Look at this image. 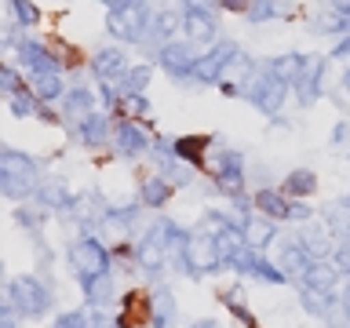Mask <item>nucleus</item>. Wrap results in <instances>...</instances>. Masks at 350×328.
<instances>
[{
	"mask_svg": "<svg viewBox=\"0 0 350 328\" xmlns=\"http://www.w3.org/2000/svg\"><path fill=\"white\" fill-rule=\"evenodd\" d=\"M135 251H139V262H142V266H146V270H157L161 262H164V256H168V251H164V248H161V245H157V241H153V237H142Z\"/></svg>",
	"mask_w": 350,
	"mask_h": 328,
	"instance_id": "nucleus-37",
	"label": "nucleus"
},
{
	"mask_svg": "<svg viewBox=\"0 0 350 328\" xmlns=\"http://www.w3.org/2000/svg\"><path fill=\"white\" fill-rule=\"evenodd\" d=\"M183 29H186V37H190V44H204V48L219 44V26H215V15H212V11H193V8H186Z\"/></svg>",
	"mask_w": 350,
	"mask_h": 328,
	"instance_id": "nucleus-12",
	"label": "nucleus"
},
{
	"mask_svg": "<svg viewBox=\"0 0 350 328\" xmlns=\"http://www.w3.org/2000/svg\"><path fill=\"white\" fill-rule=\"evenodd\" d=\"M0 193H4L8 201H22V197L37 193V186H29V182H18V179H4V175H0Z\"/></svg>",
	"mask_w": 350,
	"mask_h": 328,
	"instance_id": "nucleus-44",
	"label": "nucleus"
},
{
	"mask_svg": "<svg viewBox=\"0 0 350 328\" xmlns=\"http://www.w3.org/2000/svg\"><path fill=\"white\" fill-rule=\"evenodd\" d=\"M62 113L70 120H77V124H81L84 117L98 113V109H95V92H92V87H70L66 98H62Z\"/></svg>",
	"mask_w": 350,
	"mask_h": 328,
	"instance_id": "nucleus-24",
	"label": "nucleus"
},
{
	"mask_svg": "<svg viewBox=\"0 0 350 328\" xmlns=\"http://www.w3.org/2000/svg\"><path fill=\"white\" fill-rule=\"evenodd\" d=\"M37 201L48 208V212H66V208L73 204V193H70V186H66V179L51 175V179H44L37 186Z\"/></svg>",
	"mask_w": 350,
	"mask_h": 328,
	"instance_id": "nucleus-22",
	"label": "nucleus"
},
{
	"mask_svg": "<svg viewBox=\"0 0 350 328\" xmlns=\"http://www.w3.org/2000/svg\"><path fill=\"white\" fill-rule=\"evenodd\" d=\"M317 190V175L310 172V168H295V172H288L284 175V197H310Z\"/></svg>",
	"mask_w": 350,
	"mask_h": 328,
	"instance_id": "nucleus-29",
	"label": "nucleus"
},
{
	"mask_svg": "<svg viewBox=\"0 0 350 328\" xmlns=\"http://www.w3.org/2000/svg\"><path fill=\"white\" fill-rule=\"evenodd\" d=\"M237 44L234 40H219L212 44L204 55H201V62H197V70H193V84H219L223 81V73H226V66L237 59Z\"/></svg>",
	"mask_w": 350,
	"mask_h": 328,
	"instance_id": "nucleus-7",
	"label": "nucleus"
},
{
	"mask_svg": "<svg viewBox=\"0 0 350 328\" xmlns=\"http://www.w3.org/2000/svg\"><path fill=\"white\" fill-rule=\"evenodd\" d=\"M332 59H350V37H343V40L332 48Z\"/></svg>",
	"mask_w": 350,
	"mask_h": 328,
	"instance_id": "nucleus-51",
	"label": "nucleus"
},
{
	"mask_svg": "<svg viewBox=\"0 0 350 328\" xmlns=\"http://www.w3.org/2000/svg\"><path fill=\"white\" fill-rule=\"evenodd\" d=\"M190 328H219V325H215V321H212V317H204V321H193V325H190Z\"/></svg>",
	"mask_w": 350,
	"mask_h": 328,
	"instance_id": "nucleus-54",
	"label": "nucleus"
},
{
	"mask_svg": "<svg viewBox=\"0 0 350 328\" xmlns=\"http://www.w3.org/2000/svg\"><path fill=\"white\" fill-rule=\"evenodd\" d=\"M267 70H270L273 81H281L284 87H295V84H299V77L306 73V55L284 51V55H278V59L267 62Z\"/></svg>",
	"mask_w": 350,
	"mask_h": 328,
	"instance_id": "nucleus-16",
	"label": "nucleus"
},
{
	"mask_svg": "<svg viewBox=\"0 0 350 328\" xmlns=\"http://www.w3.org/2000/svg\"><path fill=\"white\" fill-rule=\"evenodd\" d=\"M241 234H245V245H248V248L262 251L267 245H273V241H278V223L256 212V215H248L245 223H241Z\"/></svg>",
	"mask_w": 350,
	"mask_h": 328,
	"instance_id": "nucleus-17",
	"label": "nucleus"
},
{
	"mask_svg": "<svg viewBox=\"0 0 350 328\" xmlns=\"http://www.w3.org/2000/svg\"><path fill=\"white\" fill-rule=\"evenodd\" d=\"M339 310H343V317L350 321V288H347V295H343V299H339Z\"/></svg>",
	"mask_w": 350,
	"mask_h": 328,
	"instance_id": "nucleus-53",
	"label": "nucleus"
},
{
	"mask_svg": "<svg viewBox=\"0 0 350 328\" xmlns=\"http://www.w3.org/2000/svg\"><path fill=\"white\" fill-rule=\"evenodd\" d=\"M8 303L15 306L22 317H29V321H37L51 310V292L44 288L40 277H33V273H22V277H11L8 284Z\"/></svg>",
	"mask_w": 350,
	"mask_h": 328,
	"instance_id": "nucleus-2",
	"label": "nucleus"
},
{
	"mask_svg": "<svg viewBox=\"0 0 350 328\" xmlns=\"http://www.w3.org/2000/svg\"><path fill=\"white\" fill-rule=\"evenodd\" d=\"M281 11H278V4H273V0H256V4H252V11H248V22H270V18H278Z\"/></svg>",
	"mask_w": 350,
	"mask_h": 328,
	"instance_id": "nucleus-45",
	"label": "nucleus"
},
{
	"mask_svg": "<svg viewBox=\"0 0 350 328\" xmlns=\"http://www.w3.org/2000/svg\"><path fill=\"white\" fill-rule=\"evenodd\" d=\"M66 259H70V266L77 270V277L81 273H109V251L103 248V241L84 234L77 237L70 248H66Z\"/></svg>",
	"mask_w": 350,
	"mask_h": 328,
	"instance_id": "nucleus-5",
	"label": "nucleus"
},
{
	"mask_svg": "<svg viewBox=\"0 0 350 328\" xmlns=\"http://www.w3.org/2000/svg\"><path fill=\"white\" fill-rule=\"evenodd\" d=\"M208 146H212V135H179L172 142V153L183 164H193V168H204Z\"/></svg>",
	"mask_w": 350,
	"mask_h": 328,
	"instance_id": "nucleus-21",
	"label": "nucleus"
},
{
	"mask_svg": "<svg viewBox=\"0 0 350 328\" xmlns=\"http://www.w3.org/2000/svg\"><path fill=\"white\" fill-rule=\"evenodd\" d=\"M18 310H15V306H11V303H4V310H0V328H18Z\"/></svg>",
	"mask_w": 350,
	"mask_h": 328,
	"instance_id": "nucleus-48",
	"label": "nucleus"
},
{
	"mask_svg": "<svg viewBox=\"0 0 350 328\" xmlns=\"http://www.w3.org/2000/svg\"><path fill=\"white\" fill-rule=\"evenodd\" d=\"M175 317V299L168 295V288H157L153 292V325L150 328H168Z\"/></svg>",
	"mask_w": 350,
	"mask_h": 328,
	"instance_id": "nucleus-33",
	"label": "nucleus"
},
{
	"mask_svg": "<svg viewBox=\"0 0 350 328\" xmlns=\"http://www.w3.org/2000/svg\"><path fill=\"white\" fill-rule=\"evenodd\" d=\"M26 81H22V77H18V70H15V66H0V95H18V92H26Z\"/></svg>",
	"mask_w": 350,
	"mask_h": 328,
	"instance_id": "nucleus-40",
	"label": "nucleus"
},
{
	"mask_svg": "<svg viewBox=\"0 0 350 328\" xmlns=\"http://www.w3.org/2000/svg\"><path fill=\"white\" fill-rule=\"evenodd\" d=\"M332 262H336V266L343 270V273H350V237L336 245V256H332Z\"/></svg>",
	"mask_w": 350,
	"mask_h": 328,
	"instance_id": "nucleus-47",
	"label": "nucleus"
},
{
	"mask_svg": "<svg viewBox=\"0 0 350 328\" xmlns=\"http://www.w3.org/2000/svg\"><path fill=\"white\" fill-rule=\"evenodd\" d=\"M186 8H193V11H215L219 8V0H183Z\"/></svg>",
	"mask_w": 350,
	"mask_h": 328,
	"instance_id": "nucleus-50",
	"label": "nucleus"
},
{
	"mask_svg": "<svg viewBox=\"0 0 350 328\" xmlns=\"http://www.w3.org/2000/svg\"><path fill=\"white\" fill-rule=\"evenodd\" d=\"M252 204L259 208V215L273 219V223H284V219H292V201H288V197H284L281 190H259Z\"/></svg>",
	"mask_w": 350,
	"mask_h": 328,
	"instance_id": "nucleus-26",
	"label": "nucleus"
},
{
	"mask_svg": "<svg viewBox=\"0 0 350 328\" xmlns=\"http://www.w3.org/2000/svg\"><path fill=\"white\" fill-rule=\"evenodd\" d=\"M339 273H343V270H339L336 262H328V259H314V262H310V270H306L299 281H303V288H310V292H317V295H328V292L336 288Z\"/></svg>",
	"mask_w": 350,
	"mask_h": 328,
	"instance_id": "nucleus-18",
	"label": "nucleus"
},
{
	"mask_svg": "<svg viewBox=\"0 0 350 328\" xmlns=\"http://www.w3.org/2000/svg\"><path fill=\"white\" fill-rule=\"evenodd\" d=\"M8 106H11V113H15V117H37V109H40V98H37V95H33L29 87H26V92L11 95V98H8Z\"/></svg>",
	"mask_w": 350,
	"mask_h": 328,
	"instance_id": "nucleus-39",
	"label": "nucleus"
},
{
	"mask_svg": "<svg viewBox=\"0 0 350 328\" xmlns=\"http://www.w3.org/2000/svg\"><path fill=\"white\" fill-rule=\"evenodd\" d=\"M26 84L40 102H62L66 92H70V87L62 84V73H29Z\"/></svg>",
	"mask_w": 350,
	"mask_h": 328,
	"instance_id": "nucleus-23",
	"label": "nucleus"
},
{
	"mask_svg": "<svg viewBox=\"0 0 350 328\" xmlns=\"http://www.w3.org/2000/svg\"><path fill=\"white\" fill-rule=\"evenodd\" d=\"M215 179V190L226 193V197H241L245 190V168H223V172H212Z\"/></svg>",
	"mask_w": 350,
	"mask_h": 328,
	"instance_id": "nucleus-32",
	"label": "nucleus"
},
{
	"mask_svg": "<svg viewBox=\"0 0 350 328\" xmlns=\"http://www.w3.org/2000/svg\"><path fill=\"white\" fill-rule=\"evenodd\" d=\"M98 4H106V8H113V4H120V0H98Z\"/></svg>",
	"mask_w": 350,
	"mask_h": 328,
	"instance_id": "nucleus-55",
	"label": "nucleus"
},
{
	"mask_svg": "<svg viewBox=\"0 0 350 328\" xmlns=\"http://www.w3.org/2000/svg\"><path fill=\"white\" fill-rule=\"evenodd\" d=\"M252 4L256 0H219V8H226V11H237V15H248Z\"/></svg>",
	"mask_w": 350,
	"mask_h": 328,
	"instance_id": "nucleus-49",
	"label": "nucleus"
},
{
	"mask_svg": "<svg viewBox=\"0 0 350 328\" xmlns=\"http://www.w3.org/2000/svg\"><path fill=\"white\" fill-rule=\"evenodd\" d=\"M252 277H259V281H267V284H284L288 281V273H284L281 266H273V262H267L259 256V262H256V273H252Z\"/></svg>",
	"mask_w": 350,
	"mask_h": 328,
	"instance_id": "nucleus-42",
	"label": "nucleus"
},
{
	"mask_svg": "<svg viewBox=\"0 0 350 328\" xmlns=\"http://www.w3.org/2000/svg\"><path fill=\"white\" fill-rule=\"evenodd\" d=\"M51 328H92V325H88V314L84 310H66V314L55 317Z\"/></svg>",
	"mask_w": 350,
	"mask_h": 328,
	"instance_id": "nucleus-46",
	"label": "nucleus"
},
{
	"mask_svg": "<svg viewBox=\"0 0 350 328\" xmlns=\"http://www.w3.org/2000/svg\"><path fill=\"white\" fill-rule=\"evenodd\" d=\"M223 251H219V241L208 237V234H190V241H186V251H183V266L193 273V277H204V273H215L219 266H223Z\"/></svg>",
	"mask_w": 350,
	"mask_h": 328,
	"instance_id": "nucleus-4",
	"label": "nucleus"
},
{
	"mask_svg": "<svg viewBox=\"0 0 350 328\" xmlns=\"http://www.w3.org/2000/svg\"><path fill=\"white\" fill-rule=\"evenodd\" d=\"M325 66H328L325 55H314V59H306V73L299 77V84H295L299 106H314V102H317V95H321V81H325Z\"/></svg>",
	"mask_w": 350,
	"mask_h": 328,
	"instance_id": "nucleus-14",
	"label": "nucleus"
},
{
	"mask_svg": "<svg viewBox=\"0 0 350 328\" xmlns=\"http://www.w3.org/2000/svg\"><path fill=\"white\" fill-rule=\"evenodd\" d=\"M230 226H234V223H230L223 212H204V219H201V226H197V230H201V234H208V237H219V234H223V230H230Z\"/></svg>",
	"mask_w": 350,
	"mask_h": 328,
	"instance_id": "nucleus-43",
	"label": "nucleus"
},
{
	"mask_svg": "<svg viewBox=\"0 0 350 328\" xmlns=\"http://www.w3.org/2000/svg\"><path fill=\"white\" fill-rule=\"evenodd\" d=\"M15 51H18V62L26 66L29 73H62L59 55H55L48 44H40V40H33V37H22Z\"/></svg>",
	"mask_w": 350,
	"mask_h": 328,
	"instance_id": "nucleus-10",
	"label": "nucleus"
},
{
	"mask_svg": "<svg viewBox=\"0 0 350 328\" xmlns=\"http://www.w3.org/2000/svg\"><path fill=\"white\" fill-rule=\"evenodd\" d=\"M8 4H11V15H15V22L22 29H29L40 22V8L33 4V0H8Z\"/></svg>",
	"mask_w": 350,
	"mask_h": 328,
	"instance_id": "nucleus-38",
	"label": "nucleus"
},
{
	"mask_svg": "<svg viewBox=\"0 0 350 328\" xmlns=\"http://www.w3.org/2000/svg\"><path fill=\"white\" fill-rule=\"evenodd\" d=\"M146 237L157 241V245L168 251V256H172V251H175V256H183V251H186V241H190V230L175 226L172 219H161V223H153V226H150V234H146Z\"/></svg>",
	"mask_w": 350,
	"mask_h": 328,
	"instance_id": "nucleus-20",
	"label": "nucleus"
},
{
	"mask_svg": "<svg viewBox=\"0 0 350 328\" xmlns=\"http://www.w3.org/2000/svg\"><path fill=\"white\" fill-rule=\"evenodd\" d=\"M73 215L81 219V223H88V219H106V201L98 197V190H92V193H81V197H73Z\"/></svg>",
	"mask_w": 350,
	"mask_h": 328,
	"instance_id": "nucleus-30",
	"label": "nucleus"
},
{
	"mask_svg": "<svg viewBox=\"0 0 350 328\" xmlns=\"http://www.w3.org/2000/svg\"><path fill=\"white\" fill-rule=\"evenodd\" d=\"M245 98L259 109V113L278 117L281 106H284V98H288V87H284L281 81H273L270 70H256V73H252V81H248V87H245Z\"/></svg>",
	"mask_w": 350,
	"mask_h": 328,
	"instance_id": "nucleus-3",
	"label": "nucleus"
},
{
	"mask_svg": "<svg viewBox=\"0 0 350 328\" xmlns=\"http://www.w3.org/2000/svg\"><path fill=\"white\" fill-rule=\"evenodd\" d=\"M310 262H314V251L306 248L303 241H292V245L281 248V262H278V266L288 273V277H303V273L310 270Z\"/></svg>",
	"mask_w": 350,
	"mask_h": 328,
	"instance_id": "nucleus-25",
	"label": "nucleus"
},
{
	"mask_svg": "<svg viewBox=\"0 0 350 328\" xmlns=\"http://www.w3.org/2000/svg\"><path fill=\"white\" fill-rule=\"evenodd\" d=\"M81 288H84V299L92 310H103V306H109V299H113V277L109 273H81Z\"/></svg>",
	"mask_w": 350,
	"mask_h": 328,
	"instance_id": "nucleus-19",
	"label": "nucleus"
},
{
	"mask_svg": "<svg viewBox=\"0 0 350 328\" xmlns=\"http://www.w3.org/2000/svg\"><path fill=\"white\" fill-rule=\"evenodd\" d=\"M150 77H153V66H131V70L124 73V81H120V92H131V95H142V87L150 84Z\"/></svg>",
	"mask_w": 350,
	"mask_h": 328,
	"instance_id": "nucleus-35",
	"label": "nucleus"
},
{
	"mask_svg": "<svg viewBox=\"0 0 350 328\" xmlns=\"http://www.w3.org/2000/svg\"><path fill=\"white\" fill-rule=\"evenodd\" d=\"M113 146L120 157H142L150 150V139L135 120H117L113 124Z\"/></svg>",
	"mask_w": 350,
	"mask_h": 328,
	"instance_id": "nucleus-13",
	"label": "nucleus"
},
{
	"mask_svg": "<svg viewBox=\"0 0 350 328\" xmlns=\"http://www.w3.org/2000/svg\"><path fill=\"white\" fill-rule=\"evenodd\" d=\"M0 175H4V179H18V182H29V186H40L37 182V161H33L29 153L15 150V146L0 150Z\"/></svg>",
	"mask_w": 350,
	"mask_h": 328,
	"instance_id": "nucleus-11",
	"label": "nucleus"
},
{
	"mask_svg": "<svg viewBox=\"0 0 350 328\" xmlns=\"http://www.w3.org/2000/svg\"><path fill=\"white\" fill-rule=\"evenodd\" d=\"M183 15H186V11H175V8H161L157 11V15H153V37H161L164 44H168V40H175V33H179L183 29Z\"/></svg>",
	"mask_w": 350,
	"mask_h": 328,
	"instance_id": "nucleus-28",
	"label": "nucleus"
},
{
	"mask_svg": "<svg viewBox=\"0 0 350 328\" xmlns=\"http://www.w3.org/2000/svg\"><path fill=\"white\" fill-rule=\"evenodd\" d=\"M175 197V182L164 179V175H153V179H146L139 186V201L146 208H164Z\"/></svg>",
	"mask_w": 350,
	"mask_h": 328,
	"instance_id": "nucleus-27",
	"label": "nucleus"
},
{
	"mask_svg": "<svg viewBox=\"0 0 350 328\" xmlns=\"http://www.w3.org/2000/svg\"><path fill=\"white\" fill-rule=\"evenodd\" d=\"M197 62H201V55L193 51L190 40H168V44H161V51H157V66L172 77V81H193Z\"/></svg>",
	"mask_w": 350,
	"mask_h": 328,
	"instance_id": "nucleus-6",
	"label": "nucleus"
},
{
	"mask_svg": "<svg viewBox=\"0 0 350 328\" xmlns=\"http://www.w3.org/2000/svg\"><path fill=\"white\" fill-rule=\"evenodd\" d=\"M328 230L332 234H339V237H350V197L347 201H339V204H332V212H328Z\"/></svg>",
	"mask_w": 350,
	"mask_h": 328,
	"instance_id": "nucleus-36",
	"label": "nucleus"
},
{
	"mask_svg": "<svg viewBox=\"0 0 350 328\" xmlns=\"http://www.w3.org/2000/svg\"><path fill=\"white\" fill-rule=\"evenodd\" d=\"M117 120H139V117H146L150 113V102H146V95H131V92H120L117 98Z\"/></svg>",
	"mask_w": 350,
	"mask_h": 328,
	"instance_id": "nucleus-31",
	"label": "nucleus"
},
{
	"mask_svg": "<svg viewBox=\"0 0 350 328\" xmlns=\"http://www.w3.org/2000/svg\"><path fill=\"white\" fill-rule=\"evenodd\" d=\"M128 70H131V66H128L124 51H120L117 44H109V48H98V51L92 55V73H95L98 84H113V87H120V81H124Z\"/></svg>",
	"mask_w": 350,
	"mask_h": 328,
	"instance_id": "nucleus-9",
	"label": "nucleus"
},
{
	"mask_svg": "<svg viewBox=\"0 0 350 328\" xmlns=\"http://www.w3.org/2000/svg\"><path fill=\"white\" fill-rule=\"evenodd\" d=\"M77 139H81L88 150H103L106 142L113 139V120H109L106 113H92V117H84L81 124H77Z\"/></svg>",
	"mask_w": 350,
	"mask_h": 328,
	"instance_id": "nucleus-15",
	"label": "nucleus"
},
{
	"mask_svg": "<svg viewBox=\"0 0 350 328\" xmlns=\"http://www.w3.org/2000/svg\"><path fill=\"white\" fill-rule=\"evenodd\" d=\"M215 241H219V251H223V259H230L237 248H245V234H241V226L223 230V234H219Z\"/></svg>",
	"mask_w": 350,
	"mask_h": 328,
	"instance_id": "nucleus-41",
	"label": "nucleus"
},
{
	"mask_svg": "<svg viewBox=\"0 0 350 328\" xmlns=\"http://www.w3.org/2000/svg\"><path fill=\"white\" fill-rule=\"evenodd\" d=\"M44 219H48V208H44L40 201H37V204H18V208H15V223L26 226V230H33V234L44 226Z\"/></svg>",
	"mask_w": 350,
	"mask_h": 328,
	"instance_id": "nucleus-34",
	"label": "nucleus"
},
{
	"mask_svg": "<svg viewBox=\"0 0 350 328\" xmlns=\"http://www.w3.org/2000/svg\"><path fill=\"white\" fill-rule=\"evenodd\" d=\"M328 4H332V11H336V15L350 18V0H328Z\"/></svg>",
	"mask_w": 350,
	"mask_h": 328,
	"instance_id": "nucleus-52",
	"label": "nucleus"
},
{
	"mask_svg": "<svg viewBox=\"0 0 350 328\" xmlns=\"http://www.w3.org/2000/svg\"><path fill=\"white\" fill-rule=\"evenodd\" d=\"M117 328H146L153 325V292H128L124 299L117 303V317H113Z\"/></svg>",
	"mask_w": 350,
	"mask_h": 328,
	"instance_id": "nucleus-8",
	"label": "nucleus"
},
{
	"mask_svg": "<svg viewBox=\"0 0 350 328\" xmlns=\"http://www.w3.org/2000/svg\"><path fill=\"white\" fill-rule=\"evenodd\" d=\"M150 26H153V15L146 0H120V4L106 8V33L124 44H139Z\"/></svg>",
	"mask_w": 350,
	"mask_h": 328,
	"instance_id": "nucleus-1",
	"label": "nucleus"
}]
</instances>
